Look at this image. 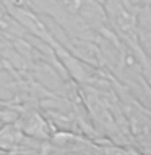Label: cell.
<instances>
[{
  "instance_id": "obj_4",
  "label": "cell",
  "mask_w": 151,
  "mask_h": 155,
  "mask_svg": "<svg viewBox=\"0 0 151 155\" xmlns=\"http://www.w3.org/2000/svg\"><path fill=\"white\" fill-rule=\"evenodd\" d=\"M57 2H60L65 8H68L70 12H73V13H76L78 12V8H80V5H81V2L83 0H57ZM78 15V13H76Z\"/></svg>"
},
{
  "instance_id": "obj_1",
  "label": "cell",
  "mask_w": 151,
  "mask_h": 155,
  "mask_svg": "<svg viewBox=\"0 0 151 155\" xmlns=\"http://www.w3.org/2000/svg\"><path fill=\"white\" fill-rule=\"evenodd\" d=\"M16 111V120L13 123L21 129L24 136L39 140L51 139L55 129L47 120V116L42 113V110L39 108L37 102H18Z\"/></svg>"
},
{
  "instance_id": "obj_3",
  "label": "cell",
  "mask_w": 151,
  "mask_h": 155,
  "mask_svg": "<svg viewBox=\"0 0 151 155\" xmlns=\"http://www.w3.org/2000/svg\"><path fill=\"white\" fill-rule=\"evenodd\" d=\"M102 145V150H104V155H141L138 153L136 150L130 149V147H125V145H114V144H109L106 147L104 144Z\"/></svg>"
},
{
  "instance_id": "obj_2",
  "label": "cell",
  "mask_w": 151,
  "mask_h": 155,
  "mask_svg": "<svg viewBox=\"0 0 151 155\" xmlns=\"http://www.w3.org/2000/svg\"><path fill=\"white\" fill-rule=\"evenodd\" d=\"M24 137L26 136L21 133V129L15 123H2V126H0V152L15 155Z\"/></svg>"
}]
</instances>
